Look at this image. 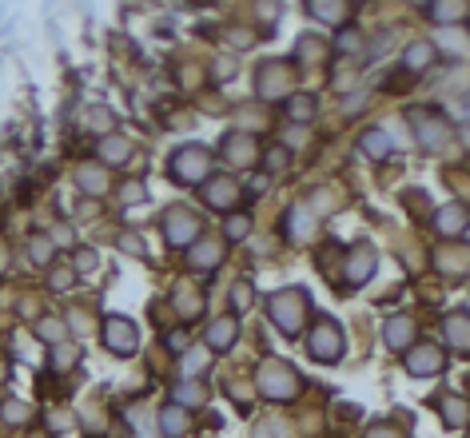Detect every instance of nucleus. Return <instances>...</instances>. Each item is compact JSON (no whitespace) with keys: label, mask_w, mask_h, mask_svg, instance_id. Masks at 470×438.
I'll return each mask as SVG.
<instances>
[{"label":"nucleus","mask_w":470,"mask_h":438,"mask_svg":"<svg viewBox=\"0 0 470 438\" xmlns=\"http://www.w3.org/2000/svg\"><path fill=\"white\" fill-rule=\"evenodd\" d=\"M307 311H311V299L299 287H283V291H275L267 299V315L283 335H299L303 323H307Z\"/></svg>","instance_id":"1"},{"label":"nucleus","mask_w":470,"mask_h":438,"mask_svg":"<svg viewBox=\"0 0 470 438\" xmlns=\"http://www.w3.org/2000/svg\"><path fill=\"white\" fill-rule=\"evenodd\" d=\"M255 387L267 398H295L299 395V371L291 363H283V358H267L255 371Z\"/></svg>","instance_id":"2"},{"label":"nucleus","mask_w":470,"mask_h":438,"mask_svg":"<svg viewBox=\"0 0 470 438\" xmlns=\"http://www.w3.org/2000/svg\"><path fill=\"white\" fill-rule=\"evenodd\" d=\"M168 172H171V180H180V184H208L211 152H208V148H200V143H183L180 152L171 155Z\"/></svg>","instance_id":"3"},{"label":"nucleus","mask_w":470,"mask_h":438,"mask_svg":"<svg viewBox=\"0 0 470 438\" xmlns=\"http://www.w3.org/2000/svg\"><path fill=\"white\" fill-rule=\"evenodd\" d=\"M343 331L335 319H319V323L311 327V335H307V355L315 358V363H339L343 358Z\"/></svg>","instance_id":"4"},{"label":"nucleus","mask_w":470,"mask_h":438,"mask_svg":"<svg viewBox=\"0 0 470 438\" xmlns=\"http://www.w3.org/2000/svg\"><path fill=\"white\" fill-rule=\"evenodd\" d=\"M104 346L120 358L136 355V351H140V331H136V323L124 319V315H108L104 319Z\"/></svg>","instance_id":"5"},{"label":"nucleus","mask_w":470,"mask_h":438,"mask_svg":"<svg viewBox=\"0 0 470 438\" xmlns=\"http://www.w3.org/2000/svg\"><path fill=\"white\" fill-rule=\"evenodd\" d=\"M410 128H415V140H419L427 152H442L450 143V124L439 120L434 112H427V108H422V112L419 108L410 112Z\"/></svg>","instance_id":"6"},{"label":"nucleus","mask_w":470,"mask_h":438,"mask_svg":"<svg viewBox=\"0 0 470 438\" xmlns=\"http://www.w3.org/2000/svg\"><path fill=\"white\" fill-rule=\"evenodd\" d=\"M255 84H260V96H263V100H279V96L291 92L295 72H291L287 60H263L260 72H255Z\"/></svg>","instance_id":"7"},{"label":"nucleus","mask_w":470,"mask_h":438,"mask_svg":"<svg viewBox=\"0 0 470 438\" xmlns=\"http://www.w3.org/2000/svg\"><path fill=\"white\" fill-rule=\"evenodd\" d=\"M196 231H200V219H196L188 207H171V212L164 215V239H168L171 247L196 243Z\"/></svg>","instance_id":"8"},{"label":"nucleus","mask_w":470,"mask_h":438,"mask_svg":"<svg viewBox=\"0 0 470 438\" xmlns=\"http://www.w3.org/2000/svg\"><path fill=\"white\" fill-rule=\"evenodd\" d=\"M223 160L231 168H251V163L260 160V143L251 132H228L223 136Z\"/></svg>","instance_id":"9"},{"label":"nucleus","mask_w":470,"mask_h":438,"mask_svg":"<svg viewBox=\"0 0 470 438\" xmlns=\"http://www.w3.org/2000/svg\"><path fill=\"white\" fill-rule=\"evenodd\" d=\"M375 267H379V255H375V247H370V243L351 247V255H347V283L351 287H363L370 275H375Z\"/></svg>","instance_id":"10"},{"label":"nucleus","mask_w":470,"mask_h":438,"mask_svg":"<svg viewBox=\"0 0 470 438\" xmlns=\"http://www.w3.org/2000/svg\"><path fill=\"white\" fill-rule=\"evenodd\" d=\"M434 227H439V235H447V239H459V235H466L470 227V204H447L439 215H434Z\"/></svg>","instance_id":"11"},{"label":"nucleus","mask_w":470,"mask_h":438,"mask_svg":"<svg viewBox=\"0 0 470 438\" xmlns=\"http://www.w3.org/2000/svg\"><path fill=\"white\" fill-rule=\"evenodd\" d=\"M407 371L410 375H422V378L439 375L442 371V351L439 346H430V343H419L415 351H407Z\"/></svg>","instance_id":"12"},{"label":"nucleus","mask_w":470,"mask_h":438,"mask_svg":"<svg viewBox=\"0 0 470 438\" xmlns=\"http://www.w3.org/2000/svg\"><path fill=\"white\" fill-rule=\"evenodd\" d=\"M240 187L231 184V180H208L203 184V204L215 207V212H231V207L240 204Z\"/></svg>","instance_id":"13"},{"label":"nucleus","mask_w":470,"mask_h":438,"mask_svg":"<svg viewBox=\"0 0 470 438\" xmlns=\"http://www.w3.org/2000/svg\"><path fill=\"white\" fill-rule=\"evenodd\" d=\"M235 339H240V323H235V315H223V319H215V323L208 327V346L215 351V355H220V351H231Z\"/></svg>","instance_id":"14"},{"label":"nucleus","mask_w":470,"mask_h":438,"mask_svg":"<svg viewBox=\"0 0 470 438\" xmlns=\"http://www.w3.org/2000/svg\"><path fill=\"white\" fill-rule=\"evenodd\" d=\"M383 343H387L390 351H407V346L415 343V323H410L407 315L387 319V327H383Z\"/></svg>","instance_id":"15"},{"label":"nucleus","mask_w":470,"mask_h":438,"mask_svg":"<svg viewBox=\"0 0 470 438\" xmlns=\"http://www.w3.org/2000/svg\"><path fill=\"white\" fill-rule=\"evenodd\" d=\"M359 152H367L370 160H387V155L395 152V143H390V136L383 132V128H370V132L359 136Z\"/></svg>","instance_id":"16"},{"label":"nucleus","mask_w":470,"mask_h":438,"mask_svg":"<svg viewBox=\"0 0 470 438\" xmlns=\"http://www.w3.org/2000/svg\"><path fill=\"white\" fill-rule=\"evenodd\" d=\"M96 152H100V160L108 163V168H120L132 152V140H124V136H104V140L96 143Z\"/></svg>","instance_id":"17"},{"label":"nucleus","mask_w":470,"mask_h":438,"mask_svg":"<svg viewBox=\"0 0 470 438\" xmlns=\"http://www.w3.org/2000/svg\"><path fill=\"white\" fill-rule=\"evenodd\" d=\"M447 343L454 346V351H470V315L466 311H454V315L447 319Z\"/></svg>","instance_id":"18"},{"label":"nucleus","mask_w":470,"mask_h":438,"mask_svg":"<svg viewBox=\"0 0 470 438\" xmlns=\"http://www.w3.org/2000/svg\"><path fill=\"white\" fill-rule=\"evenodd\" d=\"M220 259H223V243H215V239H203V243L191 247V267H200V271L220 267Z\"/></svg>","instance_id":"19"},{"label":"nucleus","mask_w":470,"mask_h":438,"mask_svg":"<svg viewBox=\"0 0 470 438\" xmlns=\"http://www.w3.org/2000/svg\"><path fill=\"white\" fill-rule=\"evenodd\" d=\"M430 64H434V44H427V40L410 44L407 56H402V72H427Z\"/></svg>","instance_id":"20"},{"label":"nucleus","mask_w":470,"mask_h":438,"mask_svg":"<svg viewBox=\"0 0 470 438\" xmlns=\"http://www.w3.org/2000/svg\"><path fill=\"white\" fill-rule=\"evenodd\" d=\"M307 12L315 21L335 24V28H347V21H351V4H307Z\"/></svg>","instance_id":"21"},{"label":"nucleus","mask_w":470,"mask_h":438,"mask_svg":"<svg viewBox=\"0 0 470 438\" xmlns=\"http://www.w3.org/2000/svg\"><path fill=\"white\" fill-rule=\"evenodd\" d=\"M76 184H80L84 195H104L108 192V175H104L100 168H92V163H84L80 172H76Z\"/></svg>","instance_id":"22"},{"label":"nucleus","mask_w":470,"mask_h":438,"mask_svg":"<svg viewBox=\"0 0 470 438\" xmlns=\"http://www.w3.org/2000/svg\"><path fill=\"white\" fill-rule=\"evenodd\" d=\"M287 116L295 124H311V120H315V96H311V92L287 96Z\"/></svg>","instance_id":"23"},{"label":"nucleus","mask_w":470,"mask_h":438,"mask_svg":"<svg viewBox=\"0 0 470 438\" xmlns=\"http://www.w3.org/2000/svg\"><path fill=\"white\" fill-rule=\"evenodd\" d=\"M160 430H164V434H183V430H188V410L176 407V403L164 407L160 410Z\"/></svg>","instance_id":"24"},{"label":"nucleus","mask_w":470,"mask_h":438,"mask_svg":"<svg viewBox=\"0 0 470 438\" xmlns=\"http://www.w3.org/2000/svg\"><path fill=\"white\" fill-rule=\"evenodd\" d=\"M28 255H32V263H36V267H48L52 259H56V243H52V235H32Z\"/></svg>","instance_id":"25"},{"label":"nucleus","mask_w":470,"mask_h":438,"mask_svg":"<svg viewBox=\"0 0 470 438\" xmlns=\"http://www.w3.org/2000/svg\"><path fill=\"white\" fill-rule=\"evenodd\" d=\"M315 231V219H311L307 207H291L287 212V235H295V239H303V235Z\"/></svg>","instance_id":"26"},{"label":"nucleus","mask_w":470,"mask_h":438,"mask_svg":"<svg viewBox=\"0 0 470 438\" xmlns=\"http://www.w3.org/2000/svg\"><path fill=\"white\" fill-rule=\"evenodd\" d=\"M200 403H208V390L200 383H180L176 387V407H200Z\"/></svg>","instance_id":"27"},{"label":"nucleus","mask_w":470,"mask_h":438,"mask_svg":"<svg viewBox=\"0 0 470 438\" xmlns=\"http://www.w3.org/2000/svg\"><path fill=\"white\" fill-rule=\"evenodd\" d=\"M442 418H447L450 427H466L470 422V407L462 398H442Z\"/></svg>","instance_id":"28"},{"label":"nucleus","mask_w":470,"mask_h":438,"mask_svg":"<svg viewBox=\"0 0 470 438\" xmlns=\"http://www.w3.org/2000/svg\"><path fill=\"white\" fill-rule=\"evenodd\" d=\"M422 12H427L430 21H442V24H447V21H462L470 9H466V4H427Z\"/></svg>","instance_id":"29"},{"label":"nucleus","mask_w":470,"mask_h":438,"mask_svg":"<svg viewBox=\"0 0 470 438\" xmlns=\"http://www.w3.org/2000/svg\"><path fill=\"white\" fill-rule=\"evenodd\" d=\"M36 335H41L48 346H56V343H64V339H68V335H64V323H60V319H36Z\"/></svg>","instance_id":"30"},{"label":"nucleus","mask_w":470,"mask_h":438,"mask_svg":"<svg viewBox=\"0 0 470 438\" xmlns=\"http://www.w3.org/2000/svg\"><path fill=\"white\" fill-rule=\"evenodd\" d=\"M176 307H180L183 319H196V315L203 311V299L191 295V287H180V291H176Z\"/></svg>","instance_id":"31"},{"label":"nucleus","mask_w":470,"mask_h":438,"mask_svg":"<svg viewBox=\"0 0 470 438\" xmlns=\"http://www.w3.org/2000/svg\"><path fill=\"white\" fill-rule=\"evenodd\" d=\"M287 163H291V152L283 148V143H275V148H267V152H263V168H267L271 175H279Z\"/></svg>","instance_id":"32"},{"label":"nucleus","mask_w":470,"mask_h":438,"mask_svg":"<svg viewBox=\"0 0 470 438\" xmlns=\"http://www.w3.org/2000/svg\"><path fill=\"white\" fill-rule=\"evenodd\" d=\"M323 44L315 40V36H299V44H295V56H299L303 64H315V60H323Z\"/></svg>","instance_id":"33"},{"label":"nucleus","mask_w":470,"mask_h":438,"mask_svg":"<svg viewBox=\"0 0 470 438\" xmlns=\"http://www.w3.org/2000/svg\"><path fill=\"white\" fill-rule=\"evenodd\" d=\"M223 231H228V239L235 243V239H243V235L251 231V219H247L243 212H231L228 219H223Z\"/></svg>","instance_id":"34"},{"label":"nucleus","mask_w":470,"mask_h":438,"mask_svg":"<svg viewBox=\"0 0 470 438\" xmlns=\"http://www.w3.org/2000/svg\"><path fill=\"white\" fill-rule=\"evenodd\" d=\"M76 355H80V351H76V346H72L68 339H64V343H56V346H52V367H56V371L72 367V363H76Z\"/></svg>","instance_id":"35"},{"label":"nucleus","mask_w":470,"mask_h":438,"mask_svg":"<svg viewBox=\"0 0 470 438\" xmlns=\"http://www.w3.org/2000/svg\"><path fill=\"white\" fill-rule=\"evenodd\" d=\"M0 418L12 422V427H21V422H28V407L16 403V398H9V403H0Z\"/></svg>","instance_id":"36"},{"label":"nucleus","mask_w":470,"mask_h":438,"mask_svg":"<svg viewBox=\"0 0 470 438\" xmlns=\"http://www.w3.org/2000/svg\"><path fill=\"white\" fill-rule=\"evenodd\" d=\"M251 299H255V291H251V283H247V279H240V283L231 287V307H235V311H247V307H251Z\"/></svg>","instance_id":"37"},{"label":"nucleus","mask_w":470,"mask_h":438,"mask_svg":"<svg viewBox=\"0 0 470 438\" xmlns=\"http://www.w3.org/2000/svg\"><path fill=\"white\" fill-rule=\"evenodd\" d=\"M168 351L171 355H183V351H188V331H183V327L168 331Z\"/></svg>","instance_id":"38"},{"label":"nucleus","mask_w":470,"mask_h":438,"mask_svg":"<svg viewBox=\"0 0 470 438\" xmlns=\"http://www.w3.org/2000/svg\"><path fill=\"white\" fill-rule=\"evenodd\" d=\"M100 263V255L92 251V247H84V251H76V271H92V267Z\"/></svg>","instance_id":"39"},{"label":"nucleus","mask_w":470,"mask_h":438,"mask_svg":"<svg viewBox=\"0 0 470 438\" xmlns=\"http://www.w3.org/2000/svg\"><path fill=\"white\" fill-rule=\"evenodd\" d=\"M367 438H402L399 427H387V422H375V427L367 430Z\"/></svg>","instance_id":"40"},{"label":"nucleus","mask_w":470,"mask_h":438,"mask_svg":"<svg viewBox=\"0 0 470 438\" xmlns=\"http://www.w3.org/2000/svg\"><path fill=\"white\" fill-rule=\"evenodd\" d=\"M359 44H363V36H359L355 28H343V32H339V48H343V52L359 48Z\"/></svg>","instance_id":"41"},{"label":"nucleus","mask_w":470,"mask_h":438,"mask_svg":"<svg viewBox=\"0 0 470 438\" xmlns=\"http://www.w3.org/2000/svg\"><path fill=\"white\" fill-rule=\"evenodd\" d=\"M120 247H124V251H132V255H144V243L136 239V235H124V239H120Z\"/></svg>","instance_id":"42"},{"label":"nucleus","mask_w":470,"mask_h":438,"mask_svg":"<svg viewBox=\"0 0 470 438\" xmlns=\"http://www.w3.org/2000/svg\"><path fill=\"white\" fill-rule=\"evenodd\" d=\"M52 243H68L72 247V231L68 227H56V231H52Z\"/></svg>","instance_id":"43"},{"label":"nucleus","mask_w":470,"mask_h":438,"mask_svg":"<svg viewBox=\"0 0 470 438\" xmlns=\"http://www.w3.org/2000/svg\"><path fill=\"white\" fill-rule=\"evenodd\" d=\"M124 199H128V204H132V199H144V187L140 184H136V187H124Z\"/></svg>","instance_id":"44"}]
</instances>
